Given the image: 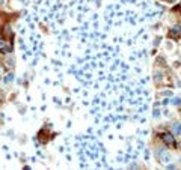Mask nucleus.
<instances>
[{
    "mask_svg": "<svg viewBox=\"0 0 181 170\" xmlns=\"http://www.w3.org/2000/svg\"><path fill=\"white\" fill-rule=\"evenodd\" d=\"M162 138H163V142H165L168 146H172V148H175V146H177L175 138H174V135H172L171 132H165V134H162Z\"/></svg>",
    "mask_w": 181,
    "mask_h": 170,
    "instance_id": "obj_1",
    "label": "nucleus"
},
{
    "mask_svg": "<svg viewBox=\"0 0 181 170\" xmlns=\"http://www.w3.org/2000/svg\"><path fill=\"white\" fill-rule=\"evenodd\" d=\"M174 131H177L175 134H180V131H181V125H180V124H175V125H174Z\"/></svg>",
    "mask_w": 181,
    "mask_h": 170,
    "instance_id": "obj_2",
    "label": "nucleus"
}]
</instances>
